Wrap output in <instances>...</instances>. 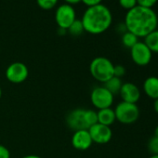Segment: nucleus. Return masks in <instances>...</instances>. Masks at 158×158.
<instances>
[{
    "label": "nucleus",
    "instance_id": "nucleus-1",
    "mask_svg": "<svg viewBox=\"0 0 158 158\" xmlns=\"http://www.w3.org/2000/svg\"><path fill=\"white\" fill-rule=\"evenodd\" d=\"M124 24L127 31L134 34L139 38H144L150 33L156 30L158 17L152 9L136 6L132 10H127Z\"/></svg>",
    "mask_w": 158,
    "mask_h": 158
},
{
    "label": "nucleus",
    "instance_id": "nucleus-2",
    "mask_svg": "<svg viewBox=\"0 0 158 158\" xmlns=\"http://www.w3.org/2000/svg\"><path fill=\"white\" fill-rule=\"evenodd\" d=\"M81 22L85 32L91 35H101L111 27L113 15L105 5L100 4L88 8L82 16Z\"/></svg>",
    "mask_w": 158,
    "mask_h": 158
},
{
    "label": "nucleus",
    "instance_id": "nucleus-3",
    "mask_svg": "<svg viewBox=\"0 0 158 158\" xmlns=\"http://www.w3.org/2000/svg\"><path fill=\"white\" fill-rule=\"evenodd\" d=\"M114 64L105 57H96L89 65V72L94 79L101 83H105L114 76Z\"/></svg>",
    "mask_w": 158,
    "mask_h": 158
},
{
    "label": "nucleus",
    "instance_id": "nucleus-4",
    "mask_svg": "<svg viewBox=\"0 0 158 158\" xmlns=\"http://www.w3.org/2000/svg\"><path fill=\"white\" fill-rule=\"evenodd\" d=\"M114 111L115 114L116 120L121 124H133L139 117V109L136 103L121 102L116 105Z\"/></svg>",
    "mask_w": 158,
    "mask_h": 158
},
{
    "label": "nucleus",
    "instance_id": "nucleus-5",
    "mask_svg": "<svg viewBox=\"0 0 158 158\" xmlns=\"http://www.w3.org/2000/svg\"><path fill=\"white\" fill-rule=\"evenodd\" d=\"M90 101L98 110L110 108L114 103V95L103 86L96 87L90 93Z\"/></svg>",
    "mask_w": 158,
    "mask_h": 158
},
{
    "label": "nucleus",
    "instance_id": "nucleus-6",
    "mask_svg": "<svg viewBox=\"0 0 158 158\" xmlns=\"http://www.w3.org/2000/svg\"><path fill=\"white\" fill-rule=\"evenodd\" d=\"M75 19V10L71 5L62 4L59 6L55 11V21L59 28L67 30Z\"/></svg>",
    "mask_w": 158,
    "mask_h": 158
},
{
    "label": "nucleus",
    "instance_id": "nucleus-7",
    "mask_svg": "<svg viewBox=\"0 0 158 158\" xmlns=\"http://www.w3.org/2000/svg\"><path fill=\"white\" fill-rule=\"evenodd\" d=\"M5 74L10 82L13 84H21L27 79L29 70L23 62L15 61L8 66Z\"/></svg>",
    "mask_w": 158,
    "mask_h": 158
},
{
    "label": "nucleus",
    "instance_id": "nucleus-8",
    "mask_svg": "<svg viewBox=\"0 0 158 158\" xmlns=\"http://www.w3.org/2000/svg\"><path fill=\"white\" fill-rule=\"evenodd\" d=\"M130 56L133 62L138 66H146L152 60V52L144 42L139 41L130 48Z\"/></svg>",
    "mask_w": 158,
    "mask_h": 158
},
{
    "label": "nucleus",
    "instance_id": "nucleus-9",
    "mask_svg": "<svg viewBox=\"0 0 158 158\" xmlns=\"http://www.w3.org/2000/svg\"><path fill=\"white\" fill-rule=\"evenodd\" d=\"M66 123L73 131L89 129L86 120V109L77 108L71 111L66 116Z\"/></svg>",
    "mask_w": 158,
    "mask_h": 158
},
{
    "label": "nucleus",
    "instance_id": "nucleus-10",
    "mask_svg": "<svg viewBox=\"0 0 158 158\" xmlns=\"http://www.w3.org/2000/svg\"><path fill=\"white\" fill-rule=\"evenodd\" d=\"M89 135L93 142L98 144L108 143L113 137V131L110 127L97 123L89 128Z\"/></svg>",
    "mask_w": 158,
    "mask_h": 158
},
{
    "label": "nucleus",
    "instance_id": "nucleus-11",
    "mask_svg": "<svg viewBox=\"0 0 158 158\" xmlns=\"http://www.w3.org/2000/svg\"><path fill=\"white\" fill-rule=\"evenodd\" d=\"M93 141L89 135V129H81L73 132L72 137V145L79 151H86L92 145Z\"/></svg>",
    "mask_w": 158,
    "mask_h": 158
},
{
    "label": "nucleus",
    "instance_id": "nucleus-12",
    "mask_svg": "<svg viewBox=\"0 0 158 158\" xmlns=\"http://www.w3.org/2000/svg\"><path fill=\"white\" fill-rule=\"evenodd\" d=\"M119 95L122 99V102L137 104L140 99V90L134 83L126 82L123 83Z\"/></svg>",
    "mask_w": 158,
    "mask_h": 158
},
{
    "label": "nucleus",
    "instance_id": "nucleus-13",
    "mask_svg": "<svg viewBox=\"0 0 158 158\" xmlns=\"http://www.w3.org/2000/svg\"><path fill=\"white\" fill-rule=\"evenodd\" d=\"M144 93L152 100L158 99V77L149 76L147 77L142 85Z\"/></svg>",
    "mask_w": 158,
    "mask_h": 158
},
{
    "label": "nucleus",
    "instance_id": "nucleus-14",
    "mask_svg": "<svg viewBox=\"0 0 158 158\" xmlns=\"http://www.w3.org/2000/svg\"><path fill=\"white\" fill-rule=\"evenodd\" d=\"M97 115H98V123L107 127H110L116 121L114 111L111 107L99 110L97 112Z\"/></svg>",
    "mask_w": 158,
    "mask_h": 158
},
{
    "label": "nucleus",
    "instance_id": "nucleus-15",
    "mask_svg": "<svg viewBox=\"0 0 158 158\" xmlns=\"http://www.w3.org/2000/svg\"><path fill=\"white\" fill-rule=\"evenodd\" d=\"M122 85H123V82L121 80V78H118L115 76H113L108 81L103 83V87L106 89H108L114 96L116 94H119Z\"/></svg>",
    "mask_w": 158,
    "mask_h": 158
},
{
    "label": "nucleus",
    "instance_id": "nucleus-16",
    "mask_svg": "<svg viewBox=\"0 0 158 158\" xmlns=\"http://www.w3.org/2000/svg\"><path fill=\"white\" fill-rule=\"evenodd\" d=\"M152 53H158V30H154L144 37L143 41Z\"/></svg>",
    "mask_w": 158,
    "mask_h": 158
},
{
    "label": "nucleus",
    "instance_id": "nucleus-17",
    "mask_svg": "<svg viewBox=\"0 0 158 158\" xmlns=\"http://www.w3.org/2000/svg\"><path fill=\"white\" fill-rule=\"evenodd\" d=\"M138 42H139V37L128 31L125 32L122 35V44L127 48H131Z\"/></svg>",
    "mask_w": 158,
    "mask_h": 158
},
{
    "label": "nucleus",
    "instance_id": "nucleus-18",
    "mask_svg": "<svg viewBox=\"0 0 158 158\" xmlns=\"http://www.w3.org/2000/svg\"><path fill=\"white\" fill-rule=\"evenodd\" d=\"M67 32L73 35V36H78L83 34V32H85L84 27H83V23L81 22V20H77L75 19V21L70 25V27L67 29Z\"/></svg>",
    "mask_w": 158,
    "mask_h": 158
},
{
    "label": "nucleus",
    "instance_id": "nucleus-19",
    "mask_svg": "<svg viewBox=\"0 0 158 158\" xmlns=\"http://www.w3.org/2000/svg\"><path fill=\"white\" fill-rule=\"evenodd\" d=\"M58 2H59V0H36L38 7L45 10H52L53 8L56 7Z\"/></svg>",
    "mask_w": 158,
    "mask_h": 158
},
{
    "label": "nucleus",
    "instance_id": "nucleus-20",
    "mask_svg": "<svg viewBox=\"0 0 158 158\" xmlns=\"http://www.w3.org/2000/svg\"><path fill=\"white\" fill-rule=\"evenodd\" d=\"M148 149L152 154H158V138L152 137L148 142Z\"/></svg>",
    "mask_w": 158,
    "mask_h": 158
},
{
    "label": "nucleus",
    "instance_id": "nucleus-21",
    "mask_svg": "<svg viewBox=\"0 0 158 158\" xmlns=\"http://www.w3.org/2000/svg\"><path fill=\"white\" fill-rule=\"evenodd\" d=\"M119 5L121 8L127 10H130L136 6H138L137 0H119Z\"/></svg>",
    "mask_w": 158,
    "mask_h": 158
},
{
    "label": "nucleus",
    "instance_id": "nucleus-22",
    "mask_svg": "<svg viewBox=\"0 0 158 158\" xmlns=\"http://www.w3.org/2000/svg\"><path fill=\"white\" fill-rule=\"evenodd\" d=\"M158 0H137L138 6L147 8V9H152V7L157 3Z\"/></svg>",
    "mask_w": 158,
    "mask_h": 158
},
{
    "label": "nucleus",
    "instance_id": "nucleus-23",
    "mask_svg": "<svg viewBox=\"0 0 158 158\" xmlns=\"http://www.w3.org/2000/svg\"><path fill=\"white\" fill-rule=\"evenodd\" d=\"M125 73H126V68L123 65H120V64L114 65V76L121 78V77H123L125 75Z\"/></svg>",
    "mask_w": 158,
    "mask_h": 158
},
{
    "label": "nucleus",
    "instance_id": "nucleus-24",
    "mask_svg": "<svg viewBox=\"0 0 158 158\" xmlns=\"http://www.w3.org/2000/svg\"><path fill=\"white\" fill-rule=\"evenodd\" d=\"M0 158H10V152L7 147L0 144Z\"/></svg>",
    "mask_w": 158,
    "mask_h": 158
},
{
    "label": "nucleus",
    "instance_id": "nucleus-25",
    "mask_svg": "<svg viewBox=\"0 0 158 158\" xmlns=\"http://www.w3.org/2000/svg\"><path fill=\"white\" fill-rule=\"evenodd\" d=\"M81 2L84 5H86L88 8H89V7H94V6L102 4V0H81Z\"/></svg>",
    "mask_w": 158,
    "mask_h": 158
},
{
    "label": "nucleus",
    "instance_id": "nucleus-26",
    "mask_svg": "<svg viewBox=\"0 0 158 158\" xmlns=\"http://www.w3.org/2000/svg\"><path fill=\"white\" fill-rule=\"evenodd\" d=\"M65 1V4H68V5H76L78 3H80L81 2V0H64Z\"/></svg>",
    "mask_w": 158,
    "mask_h": 158
},
{
    "label": "nucleus",
    "instance_id": "nucleus-27",
    "mask_svg": "<svg viewBox=\"0 0 158 158\" xmlns=\"http://www.w3.org/2000/svg\"><path fill=\"white\" fill-rule=\"evenodd\" d=\"M153 110L158 114V99H156V100L153 101Z\"/></svg>",
    "mask_w": 158,
    "mask_h": 158
},
{
    "label": "nucleus",
    "instance_id": "nucleus-28",
    "mask_svg": "<svg viewBox=\"0 0 158 158\" xmlns=\"http://www.w3.org/2000/svg\"><path fill=\"white\" fill-rule=\"evenodd\" d=\"M23 158H42L38 155H35V154H29V155H25L23 156Z\"/></svg>",
    "mask_w": 158,
    "mask_h": 158
},
{
    "label": "nucleus",
    "instance_id": "nucleus-29",
    "mask_svg": "<svg viewBox=\"0 0 158 158\" xmlns=\"http://www.w3.org/2000/svg\"><path fill=\"white\" fill-rule=\"evenodd\" d=\"M58 33H59V35H65V34L67 33V30H65V29H61V28H59V29H58Z\"/></svg>",
    "mask_w": 158,
    "mask_h": 158
},
{
    "label": "nucleus",
    "instance_id": "nucleus-30",
    "mask_svg": "<svg viewBox=\"0 0 158 158\" xmlns=\"http://www.w3.org/2000/svg\"><path fill=\"white\" fill-rule=\"evenodd\" d=\"M154 137H157L158 138V126H156L155 129H154Z\"/></svg>",
    "mask_w": 158,
    "mask_h": 158
},
{
    "label": "nucleus",
    "instance_id": "nucleus-31",
    "mask_svg": "<svg viewBox=\"0 0 158 158\" xmlns=\"http://www.w3.org/2000/svg\"><path fill=\"white\" fill-rule=\"evenodd\" d=\"M149 158H158V154H152Z\"/></svg>",
    "mask_w": 158,
    "mask_h": 158
},
{
    "label": "nucleus",
    "instance_id": "nucleus-32",
    "mask_svg": "<svg viewBox=\"0 0 158 158\" xmlns=\"http://www.w3.org/2000/svg\"><path fill=\"white\" fill-rule=\"evenodd\" d=\"M1 97H2V89L0 88V99H1Z\"/></svg>",
    "mask_w": 158,
    "mask_h": 158
}]
</instances>
